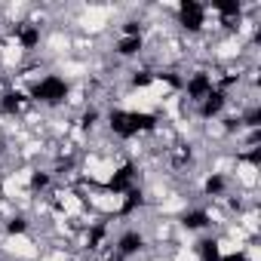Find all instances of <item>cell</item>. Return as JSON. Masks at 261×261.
<instances>
[{
  "instance_id": "6da1fadb",
  "label": "cell",
  "mask_w": 261,
  "mask_h": 261,
  "mask_svg": "<svg viewBox=\"0 0 261 261\" xmlns=\"http://www.w3.org/2000/svg\"><path fill=\"white\" fill-rule=\"evenodd\" d=\"M117 13H120L117 7H80L77 10V19H74V28L83 37L95 40L98 34H105L111 28V16H117Z\"/></svg>"
},
{
  "instance_id": "7a4b0ae2",
  "label": "cell",
  "mask_w": 261,
  "mask_h": 261,
  "mask_svg": "<svg viewBox=\"0 0 261 261\" xmlns=\"http://www.w3.org/2000/svg\"><path fill=\"white\" fill-rule=\"evenodd\" d=\"M4 252H7L10 258H19V261H34V258H40V246H37L34 237L25 233V230H10V233L4 237Z\"/></svg>"
},
{
  "instance_id": "3957f363",
  "label": "cell",
  "mask_w": 261,
  "mask_h": 261,
  "mask_svg": "<svg viewBox=\"0 0 261 261\" xmlns=\"http://www.w3.org/2000/svg\"><path fill=\"white\" fill-rule=\"evenodd\" d=\"M86 203H92V209H95V212H101V215H114V212L126 209L129 197H126L123 191H114V188H101V191L89 194V200H86Z\"/></svg>"
},
{
  "instance_id": "277c9868",
  "label": "cell",
  "mask_w": 261,
  "mask_h": 261,
  "mask_svg": "<svg viewBox=\"0 0 261 261\" xmlns=\"http://www.w3.org/2000/svg\"><path fill=\"white\" fill-rule=\"evenodd\" d=\"M71 40H74V34H68L65 28H56V31H49L43 37V49L56 62H65V59H71Z\"/></svg>"
},
{
  "instance_id": "5b68a950",
  "label": "cell",
  "mask_w": 261,
  "mask_h": 261,
  "mask_svg": "<svg viewBox=\"0 0 261 261\" xmlns=\"http://www.w3.org/2000/svg\"><path fill=\"white\" fill-rule=\"evenodd\" d=\"M230 178L237 181V188H243V191H249V194H255V188H258V166L252 163V160H246V157H240L237 163H233V172H230Z\"/></svg>"
},
{
  "instance_id": "8992f818",
  "label": "cell",
  "mask_w": 261,
  "mask_h": 261,
  "mask_svg": "<svg viewBox=\"0 0 261 261\" xmlns=\"http://www.w3.org/2000/svg\"><path fill=\"white\" fill-rule=\"evenodd\" d=\"M240 252H243V249H240L237 243H230L227 237H218V240H215V255H218V258H240Z\"/></svg>"
}]
</instances>
